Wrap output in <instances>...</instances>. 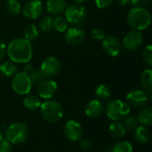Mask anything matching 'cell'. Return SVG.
Returning a JSON list of instances; mask_svg holds the SVG:
<instances>
[{"mask_svg":"<svg viewBox=\"0 0 152 152\" xmlns=\"http://www.w3.org/2000/svg\"><path fill=\"white\" fill-rule=\"evenodd\" d=\"M6 54L10 61L14 63L26 64L31 60L33 55L31 43L22 37L14 38L7 46Z\"/></svg>","mask_w":152,"mask_h":152,"instance_id":"1","label":"cell"},{"mask_svg":"<svg viewBox=\"0 0 152 152\" xmlns=\"http://www.w3.org/2000/svg\"><path fill=\"white\" fill-rule=\"evenodd\" d=\"M127 22L133 29L142 31L151 25V14L145 7L134 6L128 12Z\"/></svg>","mask_w":152,"mask_h":152,"instance_id":"2","label":"cell"},{"mask_svg":"<svg viewBox=\"0 0 152 152\" xmlns=\"http://www.w3.org/2000/svg\"><path fill=\"white\" fill-rule=\"evenodd\" d=\"M39 110L42 118L48 123H56L60 121L64 116L62 105L54 100H47L42 102Z\"/></svg>","mask_w":152,"mask_h":152,"instance_id":"3","label":"cell"},{"mask_svg":"<svg viewBox=\"0 0 152 152\" xmlns=\"http://www.w3.org/2000/svg\"><path fill=\"white\" fill-rule=\"evenodd\" d=\"M130 111V105L122 100H112L105 107V112L108 118L113 121L124 120L129 116Z\"/></svg>","mask_w":152,"mask_h":152,"instance_id":"4","label":"cell"},{"mask_svg":"<svg viewBox=\"0 0 152 152\" xmlns=\"http://www.w3.org/2000/svg\"><path fill=\"white\" fill-rule=\"evenodd\" d=\"M29 136V129L25 123L15 122L11 124L5 131L4 137L11 144L19 145L23 143Z\"/></svg>","mask_w":152,"mask_h":152,"instance_id":"5","label":"cell"},{"mask_svg":"<svg viewBox=\"0 0 152 152\" xmlns=\"http://www.w3.org/2000/svg\"><path fill=\"white\" fill-rule=\"evenodd\" d=\"M12 89L19 95H27L32 88V82L30 77L23 72H17L12 79Z\"/></svg>","mask_w":152,"mask_h":152,"instance_id":"6","label":"cell"},{"mask_svg":"<svg viewBox=\"0 0 152 152\" xmlns=\"http://www.w3.org/2000/svg\"><path fill=\"white\" fill-rule=\"evenodd\" d=\"M65 19L68 22L77 24L83 21L87 17V10L82 4H73L65 11Z\"/></svg>","mask_w":152,"mask_h":152,"instance_id":"7","label":"cell"},{"mask_svg":"<svg viewBox=\"0 0 152 152\" xmlns=\"http://www.w3.org/2000/svg\"><path fill=\"white\" fill-rule=\"evenodd\" d=\"M40 71L44 77L51 78L56 76L61 70V62L55 56H48L41 63Z\"/></svg>","mask_w":152,"mask_h":152,"instance_id":"8","label":"cell"},{"mask_svg":"<svg viewBox=\"0 0 152 152\" xmlns=\"http://www.w3.org/2000/svg\"><path fill=\"white\" fill-rule=\"evenodd\" d=\"M125 98L127 103L134 108H142L149 101L148 92L141 89H133L129 91Z\"/></svg>","mask_w":152,"mask_h":152,"instance_id":"9","label":"cell"},{"mask_svg":"<svg viewBox=\"0 0 152 152\" xmlns=\"http://www.w3.org/2000/svg\"><path fill=\"white\" fill-rule=\"evenodd\" d=\"M57 92V84L51 78H43L38 84V94L40 98L50 100Z\"/></svg>","mask_w":152,"mask_h":152,"instance_id":"10","label":"cell"},{"mask_svg":"<svg viewBox=\"0 0 152 152\" xmlns=\"http://www.w3.org/2000/svg\"><path fill=\"white\" fill-rule=\"evenodd\" d=\"M44 6L40 0H30L22 7L24 17L30 20H37L43 12Z\"/></svg>","mask_w":152,"mask_h":152,"instance_id":"11","label":"cell"},{"mask_svg":"<svg viewBox=\"0 0 152 152\" xmlns=\"http://www.w3.org/2000/svg\"><path fill=\"white\" fill-rule=\"evenodd\" d=\"M142 34L139 30L133 29L129 31L123 39V46L127 51L133 52L137 50L142 44Z\"/></svg>","mask_w":152,"mask_h":152,"instance_id":"12","label":"cell"},{"mask_svg":"<svg viewBox=\"0 0 152 152\" xmlns=\"http://www.w3.org/2000/svg\"><path fill=\"white\" fill-rule=\"evenodd\" d=\"M64 132L66 138L72 142L80 141L83 135V128L82 125L78 121L73 119H70L65 123Z\"/></svg>","mask_w":152,"mask_h":152,"instance_id":"13","label":"cell"},{"mask_svg":"<svg viewBox=\"0 0 152 152\" xmlns=\"http://www.w3.org/2000/svg\"><path fill=\"white\" fill-rule=\"evenodd\" d=\"M102 49L104 53L110 56V57H116L117 56L122 49V44L119 41L118 38H116L114 36H108L105 37V38L102 40Z\"/></svg>","mask_w":152,"mask_h":152,"instance_id":"14","label":"cell"},{"mask_svg":"<svg viewBox=\"0 0 152 152\" xmlns=\"http://www.w3.org/2000/svg\"><path fill=\"white\" fill-rule=\"evenodd\" d=\"M85 38L84 31L77 27L68 28L65 31V40L70 45H79Z\"/></svg>","mask_w":152,"mask_h":152,"instance_id":"15","label":"cell"},{"mask_svg":"<svg viewBox=\"0 0 152 152\" xmlns=\"http://www.w3.org/2000/svg\"><path fill=\"white\" fill-rule=\"evenodd\" d=\"M105 107L101 101L99 99L91 100L88 102L85 108V114L91 118H96L101 116V114L104 112Z\"/></svg>","mask_w":152,"mask_h":152,"instance_id":"16","label":"cell"},{"mask_svg":"<svg viewBox=\"0 0 152 152\" xmlns=\"http://www.w3.org/2000/svg\"><path fill=\"white\" fill-rule=\"evenodd\" d=\"M66 0H47V10L51 15H60L66 9Z\"/></svg>","mask_w":152,"mask_h":152,"instance_id":"17","label":"cell"},{"mask_svg":"<svg viewBox=\"0 0 152 152\" xmlns=\"http://www.w3.org/2000/svg\"><path fill=\"white\" fill-rule=\"evenodd\" d=\"M23 72L30 77L32 84H37V83L39 84L44 78L40 69H36L32 64L26 63L23 69Z\"/></svg>","mask_w":152,"mask_h":152,"instance_id":"18","label":"cell"},{"mask_svg":"<svg viewBox=\"0 0 152 152\" xmlns=\"http://www.w3.org/2000/svg\"><path fill=\"white\" fill-rule=\"evenodd\" d=\"M134 139L140 144H147L151 141V133L145 126H139L134 130Z\"/></svg>","mask_w":152,"mask_h":152,"instance_id":"19","label":"cell"},{"mask_svg":"<svg viewBox=\"0 0 152 152\" xmlns=\"http://www.w3.org/2000/svg\"><path fill=\"white\" fill-rule=\"evenodd\" d=\"M22 102H23V106L28 110H30V111H35L38 109H39L42 103L40 102V99L34 94H27L24 97Z\"/></svg>","mask_w":152,"mask_h":152,"instance_id":"20","label":"cell"},{"mask_svg":"<svg viewBox=\"0 0 152 152\" xmlns=\"http://www.w3.org/2000/svg\"><path fill=\"white\" fill-rule=\"evenodd\" d=\"M137 119L142 126H152V106H148L142 109L138 114Z\"/></svg>","mask_w":152,"mask_h":152,"instance_id":"21","label":"cell"},{"mask_svg":"<svg viewBox=\"0 0 152 152\" xmlns=\"http://www.w3.org/2000/svg\"><path fill=\"white\" fill-rule=\"evenodd\" d=\"M108 132L110 135L114 138H122L126 133L125 126L119 121H114L108 126Z\"/></svg>","mask_w":152,"mask_h":152,"instance_id":"22","label":"cell"},{"mask_svg":"<svg viewBox=\"0 0 152 152\" xmlns=\"http://www.w3.org/2000/svg\"><path fill=\"white\" fill-rule=\"evenodd\" d=\"M0 73L6 77H13L17 73V66L12 61H6L0 64Z\"/></svg>","mask_w":152,"mask_h":152,"instance_id":"23","label":"cell"},{"mask_svg":"<svg viewBox=\"0 0 152 152\" xmlns=\"http://www.w3.org/2000/svg\"><path fill=\"white\" fill-rule=\"evenodd\" d=\"M39 34V28L34 24H30L25 28L23 31V37H24L23 38H25L29 42H32L38 38Z\"/></svg>","mask_w":152,"mask_h":152,"instance_id":"24","label":"cell"},{"mask_svg":"<svg viewBox=\"0 0 152 152\" xmlns=\"http://www.w3.org/2000/svg\"><path fill=\"white\" fill-rule=\"evenodd\" d=\"M141 83L146 92H152V69H147L142 73Z\"/></svg>","mask_w":152,"mask_h":152,"instance_id":"25","label":"cell"},{"mask_svg":"<svg viewBox=\"0 0 152 152\" xmlns=\"http://www.w3.org/2000/svg\"><path fill=\"white\" fill-rule=\"evenodd\" d=\"M53 28L57 32H65L68 28V21L66 20L65 17L57 15L56 16V18H53Z\"/></svg>","mask_w":152,"mask_h":152,"instance_id":"26","label":"cell"},{"mask_svg":"<svg viewBox=\"0 0 152 152\" xmlns=\"http://www.w3.org/2000/svg\"><path fill=\"white\" fill-rule=\"evenodd\" d=\"M5 9L11 15H18L22 12V4L18 0H7L5 3Z\"/></svg>","mask_w":152,"mask_h":152,"instance_id":"27","label":"cell"},{"mask_svg":"<svg viewBox=\"0 0 152 152\" xmlns=\"http://www.w3.org/2000/svg\"><path fill=\"white\" fill-rule=\"evenodd\" d=\"M95 94H96L97 98L99 101H106V100L110 98L111 91H110V88L108 86H106L104 84H101L96 88Z\"/></svg>","mask_w":152,"mask_h":152,"instance_id":"28","label":"cell"},{"mask_svg":"<svg viewBox=\"0 0 152 152\" xmlns=\"http://www.w3.org/2000/svg\"><path fill=\"white\" fill-rule=\"evenodd\" d=\"M53 28V17L51 15L44 16L39 22V29L42 32H49Z\"/></svg>","mask_w":152,"mask_h":152,"instance_id":"29","label":"cell"},{"mask_svg":"<svg viewBox=\"0 0 152 152\" xmlns=\"http://www.w3.org/2000/svg\"><path fill=\"white\" fill-rule=\"evenodd\" d=\"M112 152H133V147L129 142L121 141L114 145Z\"/></svg>","mask_w":152,"mask_h":152,"instance_id":"30","label":"cell"},{"mask_svg":"<svg viewBox=\"0 0 152 152\" xmlns=\"http://www.w3.org/2000/svg\"><path fill=\"white\" fill-rule=\"evenodd\" d=\"M139 121L136 118L132 117V116H127L125 119H124V126L125 127L126 130H130V131H134L138 126H139Z\"/></svg>","mask_w":152,"mask_h":152,"instance_id":"31","label":"cell"},{"mask_svg":"<svg viewBox=\"0 0 152 152\" xmlns=\"http://www.w3.org/2000/svg\"><path fill=\"white\" fill-rule=\"evenodd\" d=\"M142 59L144 62L150 66H152V45H148L142 51Z\"/></svg>","mask_w":152,"mask_h":152,"instance_id":"32","label":"cell"},{"mask_svg":"<svg viewBox=\"0 0 152 152\" xmlns=\"http://www.w3.org/2000/svg\"><path fill=\"white\" fill-rule=\"evenodd\" d=\"M91 37L96 41H102L105 38V32L99 28H95L91 30Z\"/></svg>","mask_w":152,"mask_h":152,"instance_id":"33","label":"cell"},{"mask_svg":"<svg viewBox=\"0 0 152 152\" xmlns=\"http://www.w3.org/2000/svg\"><path fill=\"white\" fill-rule=\"evenodd\" d=\"M115 0H95V4L99 9H106L112 5Z\"/></svg>","mask_w":152,"mask_h":152,"instance_id":"34","label":"cell"},{"mask_svg":"<svg viewBox=\"0 0 152 152\" xmlns=\"http://www.w3.org/2000/svg\"><path fill=\"white\" fill-rule=\"evenodd\" d=\"M92 146V142L89 138H82L80 140V147L83 151H89Z\"/></svg>","mask_w":152,"mask_h":152,"instance_id":"35","label":"cell"},{"mask_svg":"<svg viewBox=\"0 0 152 152\" xmlns=\"http://www.w3.org/2000/svg\"><path fill=\"white\" fill-rule=\"evenodd\" d=\"M0 152H12V144L6 140L0 141Z\"/></svg>","mask_w":152,"mask_h":152,"instance_id":"36","label":"cell"},{"mask_svg":"<svg viewBox=\"0 0 152 152\" xmlns=\"http://www.w3.org/2000/svg\"><path fill=\"white\" fill-rule=\"evenodd\" d=\"M6 48H7V45H5L4 41L0 38V61L4 58L6 54Z\"/></svg>","mask_w":152,"mask_h":152,"instance_id":"37","label":"cell"},{"mask_svg":"<svg viewBox=\"0 0 152 152\" xmlns=\"http://www.w3.org/2000/svg\"><path fill=\"white\" fill-rule=\"evenodd\" d=\"M152 3V0H141L140 5L139 6H142V7H148L149 5H151Z\"/></svg>","mask_w":152,"mask_h":152,"instance_id":"38","label":"cell"},{"mask_svg":"<svg viewBox=\"0 0 152 152\" xmlns=\"http://www.w3.org/2000/svg\"><path fill=\"white\" fill-rule=\"evenodd\" d=\"M116 1L120 5H125L127 4H130V0H116Z\"/></svg>","mask_w":152,"mask_h":152,"instance_id":"39","label":"cell"},{"mask_svg":"<svg viewBox=\"0 0 152 152\" xmlns=\"http://www.w3.org/2000/svg\"><path fill=\"white\" fill-rule=\"evenodd\" d=\"M141 0H130V4L134 5V6H138L140 5Z\"/></svg>","mask_w":152,"mask_h":152,"instance_id":"40","label":"cell"},{"mask_svg":"<svg viewBox=\"0 0 152 152\" xmlns=\"http://www.w3.org/2000/svg\"><path fill=\"white\" fill-rule=\"evenodd\" d=\"M73 2H74V4H82L83 2H85L86 0H72Z\"/></svg>","mask_w":152,"mask_h":152,"instance_id":"41","label":"cell"},{"mask_svg":"<svg viewBox=\"0 0 152 152\" xmlns=\"http://www.w3.org/2000/svg\"><path fill=\"white\" fill-rule=\"evenodd\" d=\"M2 140H4V134H3L2 131L0 130V141H2Z\"/></svg>","mask_w":152,"mask_h":152,"instance_id":"42","label":"cell"},{"mask_svg":"<svg viewBox=\"0 0 152 152\" xmlns=\"http://www.w3.org/2000/svg\"><path fill=\"white\" fill-rule=\"evenodd\" d=\"M151 102H152V94H151Z\"/></svg>","mask_w":152,"mask_h":152,"instance_id":"43","label":"cell"}]
</instances>
